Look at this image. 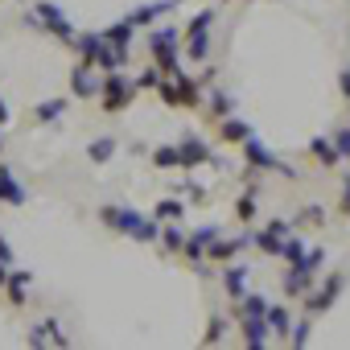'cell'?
I'll return each mask as SVG.
<instances>
[{"label":"cell","mask_w":350,"mask_h":350,"mask_svg":"<svg viewBox=\"0 0 350 350\" xmlns=\"http://www.w3.org/2000/svg\"><path fill=\"white\" fill-rule=\"evenodd\" d=\"M103 223L116 227V231H124V235H132L136 243H152V239H157V223L140 219V215L128 211V206H107V211H103Z\"/></svg>","instance_id":"obj_1"},{"label":"cell","mask_w":350,"mask_h":350,"mask_svg":"<svg viewBox=\"0 0 350 350\" xmlns=\"http://www.w3.org/2000/svg\"><path fill=\"white\" fill-rule=\"evenodd\" d=\"M148 46H152V54H157V62H161V70L165 75H182L178 70V29H157L152 38H148Z\"/></svg>","instance_id":"obj_2"},{"label":"cell","mask_w":350,"mask_h":350,"mask_svg":"<svg viewBox=\"0 0 350 350\" xmlns=\"http://www.w3.org/2000/svg\"><path fill=\"white\" fill-rule=\"evenodd\" d=\"M99 95H103V111H124L136 91H132V83H128L120 70H107V83L99 87Z\"/></svg>","instance_id":"obj_3"},{"label":"cell","mask_w":350,"mask_h":350,"mask_svg":"<svg viewBox=\"0 0 350 350\" xmlns=\"http://www.w3.org/2000/svg\"><path fill=\"white\" fill-rule=\"evenodd\" d=\"M33 13H38V21H42V25H46L54 38H62V42H75V25L66 21V13L54 5V0H38V9H33Z\"/></svg>","instance_id":"obj_4"},{"label":"cell","mask_w":350,"mask_h":350,"mask_svg":"<svg viewBox=\"0 0 350 350\" xmlns=\"http://www.w3.org/2000/svg\"><path fill=\"white\" fill-rule=\"evenodd\" d=\"M29 194H25V186L13 178V169L9 165H0V202H9V206H21Z\"/></svg>","instance_id":"obj_5"},{"label":"cell","mask_w":350,"mask_h":350,"mask_svg":"<svg viewBox=\"0 0 350 350\" xmlns=\"http://www.w3.org/2000/svg\"><path fill=\"white\" fill-rule=\"evenodd\" d=\"M178 152H182V169H194V165L211 161V152H206V144H202L198 136H186V140L178 144Z\"/></svg>","instance_id":"obj_6"},{"label":"cell","mask_w":350,"mask_h":350,"mask_svg":"<svg viewBox=\"0 0 350 350\" xmlns=\"http://www.w3.org/2000/svg\"><path fill=\"white\" fill-rule=\"evenodd\" d=\"M342 284H346V276H342V272H334V276H329V284H325V288H321V293H317V297L309 301V313H321V309H329V305L338 301Z\"/></svg>","instance_id":"obj_7"},{"label":"cell","mask_w":350,"mask_h":350,"mask_svg":"<svg viewBox=\"0 0 350 350\" xmlns=\"http://www.w3.org/2000/svg\"><path fill=\"white\" fill-rule=\"evenodd\" d=\"M309 152L325 165V169H334V165H342V157H338V148H334V140H325V136H313L309 140Z\"/></svg>","instance_id":"obj_8"},{"label":"cell","mask_w":350,"mask_h":350,"mask_svg":"<svg viewBox=\"0 0 350 350\" xmlns=\"http://www.w3.org/2000/svg\"><path fill=\"white\" fill-rule=\"evenodd\" d=\"M243 148H247V161H252L256 169H280V165H276V157H272L256 136H247V140H243Z\"/></svg>","instance_id":"obj_9"},{"label":"cell","mask_w":350,"mask_h":350,"mask_svg":"<svg viewBox=\"0 0 350 350\" xmlns=\"http://www.w3.org/2000/svg\"><path fill=\"white\" fill-rule=\"evenodd\" d=\"M309 276H313V268H305V264H293V272H284V293H288V297L305 293V288H309Z\"/></svg>","instance_id":"obj_10"},{"label":"cell","mask_w":350,"mask_h":350,"mask_svg":"<svg viewBox=\"0 0 350 350\" xmlns=\"http://www.w3.org/2000/svg\"><path fill=\"white\" fill-rule=\"evenodd\" d=\"M243 342L256 350V346H264L268 342V321L264 317H243Z\"/></svg>","instance_id":"obj_11"},{"label":"cell","mask_w":350,"mask_h":350,"mask_svg":"<svg viewBox=\"0 0 350 350\" xmlns=\"http://www.w3.org/2000/svg\"><path fill=\"white\" fill-rule=\"evenodd\" d=\"M132 21H120V25H111L107 33H103V42H111V50H128L132 46Z\"/></svg>","instance_id":"obj_12"},{"label":"cell","mask_w":350,"mask_h":350,"mask_svg":"<svg viewBox=\"0 0 350 350\" xmlns=\"http://www.w3.org/2000/svg\"><path fill=\"white\" fill-rule=\"evenodd\" d=\"M70 87L75 95H95V79H91V62H79L75 75H70Z\"/></svg>","instance_id":"obj_13"},{"label":"cell","mask_w":350,"mask_h":350,"mask_svg":"<svg viewBox=\"0 0 350 350\" xmlns=\"http://www.w3.org/2000/svg\"><path fill=\"white\" fill-rule=\"evenodd\" d=\"M280 235H288V223H272L268 231H260V235H256V243H260L264 252H272V256H276V252H280Z\"/></svg>","instance_id":"obj_14"},{"label":"cell","mask_w":350,"mask_h":350,"mask_svg":"<svg viewBox=\"0 0 350 350\" xmlns=\"http://www.w3.org/2000/svg\"><path fill=\"white\" fill-rule=\"evenodd\" d=\"M173 95H178V107H198V103H202L198 87H194L190 79H182V75H178V87H173Z\"/></svg>","instance_id":"obj_15"},{"label":"cell","mask_w":350,"mask_h":350,"mask_svg":"<svg viewBox=\"0 0 350 350\" xmlns=\"http://www.w3.org/2000/svg\"><path fill=\"white\" fill-rule=\"evenodd\" d=\"M219 132H223V140H231V144H243V140L252 136V128H247L243 120H227V116H223V128H219Z\"/></svg>","instance_id":"obj_16"},{"label":"cell","mask_w":350,"mask_h":350,"mask_svg":"<svg viewBox=\"0 0 350 350\" xmlns=\"http://www.w3.org/2000/svg\"><path fill=\"white\" fill-rule=\"evenodd\" d=\"M25 293H29V272H13L9 276V301L13 305H25Z\"/></svg>","instance_id":"obj_17"},{"label":"cell","mask_w":350,"mask_h":350,"mask_svg":"<svg viewBox=\"0 0 350 350\" xmlns=\"http://www.w3.org/2000/svg\"><path fill=\"white\" fill-rule=\"evenodd\" d=\"M264 321H268V329H276V334H293L288 329V309H280V305H268V313H264Z\"/></svg>","instance_id":"obj_18"},{"label":"cell","mask_w":350,"mask_h":350,"mask_svg":"<svg viewBox=\"0 0 350 350\" xmlns=\"http://www.w3.org/2000/svg\"><path fill=\"white\" fill-rule=\"evenodd\" d=\"M239 313H243V317H264V313H268V301H264V297H256V293H243Z\"/></svg>","instance_id":"obj_19"},{"label":"cell","mask_w":350,"mask_h":350,"mask_svg":"<svg viewBox=\"0 0 350 350\" xmlns=\"http://www.w3.org/2000/svg\"><path fill=\"white\" fill-rule=\"evenodd\" d=\"M152 161H157V169H182V152L173 148V144L157 148V152H152Z\"/></svg>","instance_id":"obj_20"},{"label":"cell","mask_w":350,"mask_h":350,"mask_svg":"<svg viewBox=\"0 0 350 350\" xmlns=\"http://www.w3.org/2000/svg\"><path fill=\"white\" fill-rule=\"evenodd\" d=\"M87 152H91V161H95V165H103V161H111V152H116V140H111V136H103V140H95Z\"/></svg>","instance_id":"obj_21"},{"label":"cell","mask_w":350,"mask_h":350,"mask_svg":"<svg viewBox=\"0 0 350 350\" xmlns=\"http://www.w3.org/2000/svg\"><path fill=\"white\" fill-rule=\"evenodd\" d=\"M239 243H247V239H227V243L223 239H211V260H231Z\"/></svg>","instance_id":"obj_22"},{"label":"cell","mask_w":350,"mask_h":350,"mask_svg":"<svg viewBox=\"0 0 350 350\" xmlns=\"http://www.w3.org/2000/svg\"><path fill=\"white\" fill-rule=\"evenodd\" d=\"M62 111H66V99H50V103H42L33 116H38V120H58Z\"/></svg>","instance_id":"obj_23"},{"label":"cell","mask_w":350,"mask_h":350,"mask_svg":"<svg viewBox=\"0 0 350 350\" xmlns=\"http://www.w3.org/2000/svg\"><path fill=\"white\" fill-rule=\"evenodd\" d=\"M280 256H284V260H293V264H297V260H301V256H305V243H301V239H297V235H293V239H288V243H280Z\"/></svg>","instance_id":"obj_24"},{"label":"cell","mask_w":350,"mask_h":350,"mask_svg":"<svg viewBox=\"0 0 350 350\" xmlns=\"http://www.w3.org/2000/svg\"><path fill=\"white\" fill-rule=\"evenodd\" d=\"M243 280H247V268H231V272H227V288H231L235 297H243Z\"/></svg>","instance_id":"obj_25"},{"label":"cell","mask_w":350,"mask_h":350,"mask_svg":"<svg viewBox=\"0 0 350 350\" xmlns=\"http://www.w3.org/2000/svg\"><path fill=\"white\" fill-rule=\"evenodd\" d=\"M334 148H338L342 161L350 157V128H338V132H334Z\"/></svg>","instance_id":"obj_26"},{"label":"cell","mask_w":350,"mask_h":350,"mask_svg":"<svg viewBox=\"0 0 350 350\" xmlns=\"http://www.w3.org/2000/svg\"><path fill=\"white\" fill-rule=\"evenodd\" d=\"M231 111H235V99H231L227 91H219V95H215V116H231Z\"/></svg>","instance_id":"obj_27"},{"label":"cell","mask_w":350,"mask_h":350,"mask_svg":"<svg viewBox=\"0 0 350 350\" xmlns=\"http://www.w3.org/2000/svg\"><path fill=\"white\" fill-rule=\"evenodd\" d=\"M161 235H165V247H169V252H178V247H182V243H186V239H182V231H178V227H165V231H161Z\"/></svg>","instance_id":"obj_28"},{"label":"cell","mask_w":350,"mask_h":350,"mask_svg":"<svg viewBox=\"0 0 350 350\" xmlns=\"http://www.w3.org/2000/svg\"><path fill=\"white\" fill-rule=\"evenodd\" d=\"M235 215H239V219H252V215H256V194H243L239 206H235Z\"/></svg>","instance_id":"obj_29"},{"label":"cell","mask_w":350,"mask_h":350,"mask_svg":"<svg viewBox=\"0 0 350 350\" xmlns=\"http://www.w3.org/2000/svg\"><path fill=\"white\" fill-rule=\"evenodd\" d=\"M182 215V202H157V219H178Z\"/></svg>","instance_id":"obj_30"},{"label":"cell","mask_w":350,"mask_h":350,"mask_svg":"<svg viewBox=\"0 0 350 350\" xmlns=\"http://www.w3.org/2000/svg\"><path fill=\"white\" fill-rule=\"evenodd\" d=\"M211 239H219V227H202V231H194V243H211Z\"/></svg>","instance_id":"obj_31"},{"label":"cell","mask_w":350,"mask_h":350,"mask_svg":"<svg viewBox=\"0 0 350 350\" xmlns=\"http://www.w3.org/2000/svg\"><path fill=\"white\" fill-rule=\"evenodd\" d=\"M288 338H293V346H305V342H309V321H301L297 334H288Z\"/></svg>","instance_id":"obj_32"},{"label":"cell","mask_w":350,"mask_h":350,"mask_svg":"<svg viewBox=\"0 0 350 350\" xmlns=\"http://www.w3.org/2000/svg\"><path fill=\"white\" fill-rule=\"evenodd\" d=\"M219 334H223V317H215V321H211V334H206V342H219Z\"/></svg>","instance_id":"obj_33"},{"label":"cell","mask_w":350,"mask_h":350,"mask_svg":"<svg viewBox=\"0 0 350 350\" xmlns=\"http://www.w3.org/2000/svg\"><path fill=\"white\" fill-rule=\"evenodd\" d=\"M0 264H13V252H9V243H5V235H0Z\"/></svg>","instance_id":"obj_34"},{"label":"cell","mask_w":350,"mask_h":350,"mask_svg":"<svg viewBox=\"0 0 350 350\" xmlns=\"http://www.w3.org/2000/svg\"><path fill=\"white\" fill-rule=\"evenodd\" d=\"M342 95H346V99H350V66H346V70H342Z\"/></svg>","instance_id":"obj_35"},{"label":"cell","mask_w":350,"mask_h":350,"mask_svg":"<svg viewBox=\"0 0 350 350\" xmlns=\"http://www.w3.org/2000/svg\"><path fill=\"white\" fill-rule=\"evenodd\" d=\"M342 211H350V182L342 186Z\"/></svg>","instance_id":"obj_36"},{"label":"cell","mask_w":350,"mask_h":350,"mask_svg":"<svg viewBox=\"0 0 350 350\" xmlns=\"http://www.w3.org/2000/svg\"><path fill=\"white\" fill-rule=\"evenodd\" d=\"M9 120V107H5V99H0V124H5Z\"/></svg>","instance_id":"obj_37"},{"label":"cell","mask_w":350,"mask_h":350,"mask_svg":"<svg viewBox=\"0 0 350 350\" xmlns=\"http://www.w3.org/2000/svg\"><path fill=\"white\" fill-rule=\"evenodd\" d=\"M0 284H5V264H0Z\"/></svg>","instance_id":"obj_38"},{"label":"cell","mask_w":350,"mask_h":350,"mask_svg":"<svg viewBox=\"0 0 350 350\" xmlns=\"http://www.w3.org/2000/svg\"><path fill=\"white\" fill-rule=\"evenodd\" d=\"M0 144H5V140H0Z\"/></svg>","instance_id":"obj_39"}]
</instances>
